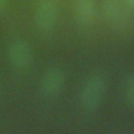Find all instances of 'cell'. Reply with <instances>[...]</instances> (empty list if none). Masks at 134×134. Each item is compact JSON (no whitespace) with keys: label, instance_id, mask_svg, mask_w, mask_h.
I'll return each instance as SVG.
<instances>
[{"label":"cell","instance_id":"cell-5","mask_svg":"<svg viewBox=\"0 0 134 134\" xmlns=\"http://www.w3.org/2000/svg\"><path fill=\"white\" fill-rule=\"evenodd\" d=\"M130 7L126 0H105L104 10L107 18L112 23L121 24L129 17Z\"/></svg>","mask_w":134,"mask_h":134},{"label":"cell","instance_id":"cell-2","mask_svg":"<svg viewBox=\"0 0 134 134\" xmlns=\"http://www.w3.org/2000/svg\"><path fill=\"white\" fill-rule=\"evenodd\" d=\"M58 19V6L52 0H42L36 10V24L44 32H50Z\"/></svg>","mask_w":134,"mask_h":134},{"label":"cell","instance_id":"cell-9","mask_svg":"<svg viewBox=\"0 0 134 134\" xmlns=\"http://www.w3.org/2000/svg\"><path fill=\"white\" fill-rule=\"evenodd\" d=\"M126 2L130 8H134V0H126Z\"/></svg>","mask_w":134,"mask_h":134},{"label":"cell","instance_id":"cell-7","mask_svg":"<svg viewBox=\"0 0 134 134\" xmlns=\"http://www.w3.org/2000/svg\"><path fill=\"white\" fill-rule=\"evenodd\" d=\"M125 91H126L127 99L132 106H134V75L128 77V80L126 81Z\"/></svg>","mask_w":134,"mask_h":134},{"label":"cell","instance_id":"cell-6","mask_svg":"<svg viewBox=\"0 0 134 134\" xmlns=\"http://www.w3.org/2000/svg\"><path fill=\"white\" fill-rule=\"evenodd\" d=\"M75 13L82 23H90L95 14L94 0H76Z\"/></svg>","mask_w":134,"mask_h":134},{"label":"cell","instance_id":"cell-3","mask_svg":"<svg viewBox=\"0 0 134 134\" xmlns=\"http://www.w3.org/2000/svg\"><path fill=\"white\" fill-rule=\"evenodd\" d=\"M8 59L16 68H26L31 61L30 47L23 41L14 42L8 48Z\"/></svg>","mask_w":134,"mask_h":134},{"label":"cell","instance_id":"cell-8","mask_svg":"<svg viewBox=\"0 0 134 134\" xmlns=\"http://www.w3.org/2000/svg\"><path fill=\"white\" fill-rule=\"evenodd\" d=\"M7 4V0H0V10L4 9Z\"/></svg>","mask_w":134,"mask_h":134},{"label":"cell","instance_id":"cell-1","mask_svg":"<svg viewBox=\"0 0 134 134\" xmlns=\"http://www.w3.org/2000/svg\"><path fill=\"white\" fill-rule=\"evenodd\" d=\"M105 90V81L100 75L90 77L82 88L81 102L87 109H94L99 104Z\"/></svg>","mask_w":134,"mask_h":134},{"label":"cell","instance_id":"cell-4","mask_svg":"<svg viewBox=\"0 0 134 134\" xmlns=\"http://www.w3.org/2000/svg\"><path fill=\"white\" fill-rule=\"evenodd\" d=\"M64 85V73L59 68H51L42 77L41 89L47 96H53L60 92Z\"/></svg>","mask_w":134,"mask_h":134}]
</instances>
